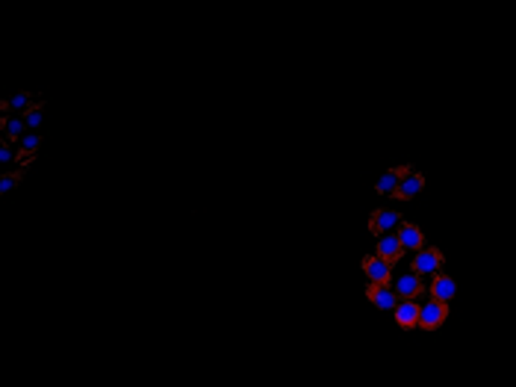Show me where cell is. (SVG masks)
I'll list each match as a JSON object with an SVG mask.
<instances>
[{
    "mask_svg": "<svg viewBox=\"0 0 516 387\" xmlns=\"http://www.w3.org/2000/svg\"><path fill=\"white\" fill-rule=\"evenodd\" d=\"M402 213L399 210H392V207H378V210H372L369 213V234L372 237H384V234H399V228H402Z\"/></svg>",
    "mask_w": 516,
    "mask_h": 387,
    "instance_id": "1",
    "label": "cell"
},
{
    "mask_svg": "<svg viewBox=\"0 0 516 387\" xmlns=\"http://www.w3.org/2000/svg\"><path fill=\"white\" fill-rule=\"evenodd\" d=\"M443 263H446V258H443V251L440 248H434V245H428V248H422V251H416V258H413V272L416 275H436V272H443Z\"/></svg>",
    "mask_w": 516,
    "mask_h": 387,
    "instance_id": "2",
    "label": "cell"
},
{
    "mask_svg": "<svg viewBox=\"0 0 516 387\" xmlns=\"http://www.w3.org/2000/svg\"><path fill=\"white\" fill-rule=\"evenodd\" d=\"M363 272L369 278V284H378V287H392V266L387 260H381L378 255H366L360 260Z\"/></svg>",
    "mask_w": 516,
    "mask_h": 387,
    "instance_id": "3",
    "label": "cell"
},
{
    "mask_svg": "<svg viewBox=\"0 0 516 387\" xmlns=\"http://www.w3.org/2000/svg\"><path fill=\"white\" fill-rule=\"evenodd\" d=\"M446 317H448V304L428 299V302H422V311H419V328L422 332H436L446 322Z\"/></svg>",
    "mask_w": 516,
    "mask_h": 387,
    "instance_id": "4",
    "label": "cell"
},
{
    "mask_svg": "<svg viewBox=\"0 0 516 387\" xmlns=\"http://www.w3.org/2000/svg\"><path fill=\"white\" fill-rule=\"evenodd\" d=\"M392 290L399 293V299H407V302H419V299H422V293H428V287H425L422 275H416V272H404V275H399V281L392 284Z\"/></svg>",
    "mask_w": 516,
    "mask_h": 387,
    "instance_id": "5",
    "label": "cell"
},
{
    "mask_svg": "<svg viewBox=\"0 0 516 387\" xmlns=\"http://www.w3.org/2000/svg\"><path fill=\"white\" fill-rule=\"evenodd\" d=\"M366 299L378 307V311H395L399 307V293H395L392 287H378V284H369L366 287Z\"/></svg>",
    "mask_w": 516,
    "mask_h": 387,
    "instance_id": "6",
    "label": "cell"
},
{
    "mask_svg": "<svg viewBox=\"0 0 516 387\" xmlns=\"http://www.w3.org/2000/svg\"><path fill=\"white\" fill-rule=\"evenodd\" d=\"M419 311H422V304L419 302H407V299H402L399 302V307H395V325L402 328V332H413V328H419Z\"/></svg>",
    "mask_w": 516,
    "mask_h": 387,
    "instance_id": "7",
    "label": "cell"
},
{
    "mask_svg": "<svg viewBox=\"0 0 516 387\" xmlns=\"http://www.w3.org/2000/svg\"><path fill=\"white\" fill-rule=\"evenodd\" d=\"M375 255H378L381 260H387L389 266H395L402 258H404V245L399 240V234H384L378 240V245H375Z\"/></svg>",
    "mask_w": 516,
    "mask_h": 387,
    "instance_id": "8",
    "label": "cell"
},
{
    "mask_svg": "<svg viewBox=\"0 0 516 387\" xmlns=\"http://www.w3.org/2000/svg\"><path fill=\"white\" fill-rule=\"evenodd\" d=\"M428 293H431V299L446 302V304H448L454 296H458V281H454L451 275H446V272H436V275L431 278Z\"/></svg>",
    "mask_w": 516,
    "mask_h": 387,
    "instance_id": "9",
    "label": "cell"
},
{
    "mask_svg": "<svg viewBox=\"0 0 516 387\" xmlns=\"http://www.w3.org/2000/svg\"><path fill=\"white\" fill-rule=\"evenodd\" d=\"M410 171H413V166H392V169H387V175H381V181L375 184V189H378L381 196L395 198V192H399V184L404 181V175H410Z\"/></svg>",
    "mask_w": 516,
    "mask_h": 387,
    "instance_id": "10",
    "label": "cell"
},
{
    "mask_svg": "<svg viewBox=\"0 0 516 387\" xmlns=\"http://www.w3.org/2000/svg\"><path fill=\"white\" fill-rule=\"evenodd\" d=\"M399 240H402L404 251H422V248H428V240H425V234H422V228L413 225V222H402V228H399Z\"/></svg>",
    "mask_w": 516,
    "mask_h": 387,
    "instance_id": "11",
    "label": "cell"
},
{
    "mask_svg": "<svg viewBox=\"0 0 516 387\" xmlns=\"http://www.w3.org/2000/svg\"><path fill=\"white\" fill-rule=\"evenodd\" d=\"M422 189H425V175L413 169L410 175H404V181L399 184V192H395V198H399V201H410V198L419 196Z\"/></svg>",
    "mask_w": 516,
    "mask_h": 387,
    "instance_id": "12",
    "label": "cell"
},
{
    "mask_svg": "<svg viewBox=\"0 0 516 387\" xmlns=\"http://www.w3.org/2000/svg\"><path fill=\"white\" fill-rule=\"evenodd\" d=\"M0 127H4V139L6 142H18L21 145V139H24V130H27V122H24V115H0Z\"/></svg>",
    "mask_w": 516,
    "mask_h": 387,
    "instance_id": "13",
    "label": "cell"
},
{
    "mask_svg": "<svg viewBox=\"0 0 516 387\" xmlns=\"http://www.w3.org/2000/svg\"><path fill=\"white\" fill-rule=\"evenodd\" d=\"M38 148H42V133H27V137L21 139V145H18V160H21V157L30 160Z\"/></svg>",
    "mask_w": 516,
    "mask_h": 387,
    "instance_id": "14",
    "label": "cell"
},
{
    "mask_svg": "<svg viewBox=\"0 0 516 387\" xmlns=\"http://www.w3.org/2000/svg\"><path fill=\"white\" fill-rule=\"evenodd\" d=\"M6 101H9V112L15 110L18 115H24V112L33 107V104H30V95H27V92H18V95H12V98H6Z\"/></svg>",
    "mask_w": 516,
    "mask_h": 387,
    "instance_id": "15",
    "label": "cell"
},
{
    "mask_svg": "<svg viewBox=\"0 0 516 387\" xmlns=\"http://www.w3.org/2000/svg\"><path fill=\"white\" fill-rule=\"evenodd\" d=\"M21 181H24V169H21V171H9V175L0 178V192L6 196V192H12L18 184H21Z\"/></svg>",
    "mask_w": 516,
    "mask_h": 387,
    "instance_id": "16",
    "label": "cell"
},
{
    "mask_svg": "<svg viewBox=\"0 0 516 387\" xmlns=\"http://www.w3.org/2000/svg\"><path fill=\"white\" fill-rule=\"evenodd\" d=\"M42 110H45V101H36L27 112H24V122H27V127H38L42 124Z\"/></svg>",
    "mask_w": 516,
    "mask_h": 387,
    "instance_id": "17",
    "label": "cell"
},
{
    "mask_svg": "<svg viewBox=\"0 0 516 387\" xmlns=\"http://www.w3.org/2000/svg\"><path fill=\"white\" fill-rule=\"evenodd\" d=\"M0 160H4V163L12 160V142H6V139H4V145H0Z\"/></svg>",
    "mask_w": 516,
    "mask_h": 387,
    "instance_id": "18",
    "label": "cell"
}]
</instances>
